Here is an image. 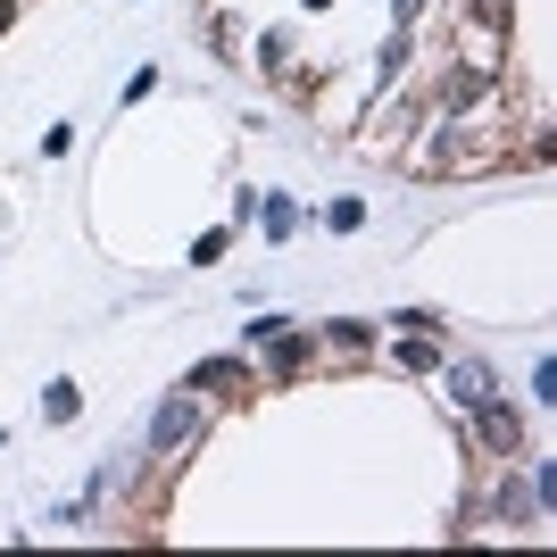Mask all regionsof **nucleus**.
Segmentation results:
<instances>
[{"mask_svg": "<svg viewBox=\"0 0 557 557\" xmlns=\"http://www.w3.org/2000/svg\"><path fill=\"white\" fill-rule=\"evenodd\" d=\"M325 225H333V233H358V225H367V209H358V200H333Z\"/></svg>", "mask_w": 557, "mask_h": 557, "instance_id": "10", "label": "nucleus"}, {"mask_svg": "<svg viewBox=\"0 0 557 557\" xmlns=\"http://www.w3.org/2000/svg\"><path fill=\"white\" fill-rule=\"evenodd\" d=\"M75 408H84V399H75V383H50V392H42V417H50V424H75Z\"/></svg>", "mask_w": 557, "mask_h": 557, "instance_id": "6", "label": "nucleus"}, {"mask_svg": "<svg viewBox=\"0 0 557 557\" xmlns=\"http://www.w3.org/2000/svg\"><path fill=\"white\" fill-rule=\"evenodd\" d=\"M442 392L458 399V408H483V399L499 392V374H491L483 358H449V367H442Z\"/></svg>", "mask_w": 557, "mask_h": 557, "instance_id": "4", "label": "nucleus"}, {"mask_svg": "<svg viewBox=\"0 0 557 557\" xmlns=\"http://www.w3.org/2000/svg\"><path fill=\"white\" fill-rule=\"evenodd\" d=\"M325 342H333V349H367V342H374V333H367V325H358V317H342V325H325Z\"/></svg>", "mask_w": 557, "mask_h": 557, "instance_id": "9", "label": "nucleus"}, {"mask_svg": "<svg viewBox=\"0 0 557 557\" xmlns=\"http://www.w3.org/2000/svg\"><path fill=\"white\" fill-rule=\"evenodd\" d=\"M242 383H258V374H250V358H200V367L184 374V392H209V399H233Z\"/></svg>", "mask_w": 557, "mask_h": 557, "instance_id": "3", "label": "nucleus"}, {"mask_svg": "<svg viewBox=\"0 0 557 557\" xmlns=\"http://www.w3.org/2000/svg\"><path fill=\"white\" fill-rule=\"evenodd\" d=\"M367 125H374V134H367V150H374V159H392L399 141H408V125H417V100H383V109H374Z\"/></svg>", "mask_w": 557, "mask_h": 557, "instance_id": "5", "label": "nucleus"}, {"mask_svg": "<svg viewBox=\"0 0 557 557\" xmlns=\"http://www.w3.org/2000/svg\"><path fill=\"white\" fill-rule=\"evenodd\" d=\"M200 424H209V417H200V399H191V392H166L159 408H150V458L191 449V442H200Z\"/></svg>", "mask_w": 557, "mask_h": 557, "instance_id": "1", "label": "nucleus"}, {"mask_svg": "<svg viewBox=\"0 0 557 557\" xmlns=\"http://www.w3.org/2000/svg\"><path fill=\"white\" fill-rule=\"evenodd\" d=\"M9 9H17V0H0V25H9Z\"/></svg>", "mask_w": 557, "mask_h": 557, "instance_id": "11", "label": "nucleus"}, {"mask_svg": "<svg viewBox=\"0 0 557 557\" xmlns=\"http://www.w3.org/2000/svg\"><path fill=\"white\" fill-rule=\"evenodd\" d=\"M258 216H267V242H283V233L300 225V209H292V200H267V209H258Z\"/></svg>", "mask_w": 557, "mask_h": 557, "instance_id": "8", "label": "nucleus"}, {"mask_svg": "<svg viewBox=\"0 0 557 557\" xmlns=\"http://www.w3.org/2000/svg\"><path fill=\"white\" fill-rule=\"evenodd\" d=\"M383 325H399V333H433V342H442V317H433V308H399V317H383Z\"/></svg>", "mask_w": 557, "mask_h": 557, "instance_id": "7", "label": "nucleus"}, {"mask_svg": "<svg viewBox=\"0 0 557 557\" xmlns=\"http://www.w3.org/2000/svg\"><path fill=\"white\" fill-rule=\"evenodd\" d=\"M258 349H267V374H275V383H292V374H300L308 358H317V333H300V325H275Z\"/></svg>", "mask_w": 557, "mask_h": 557, "instance_id": "2", "label": "nucleus"}]
</instances>
